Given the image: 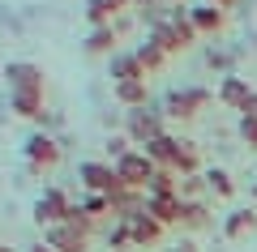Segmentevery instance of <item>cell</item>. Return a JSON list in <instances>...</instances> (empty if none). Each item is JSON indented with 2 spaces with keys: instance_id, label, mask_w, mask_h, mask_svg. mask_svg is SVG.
I'll return each instance as SVG.
<instances>
[{
  "instance_id": "obj_1",
  "label": "cell",
  "mask_w": 257,
  "mask_h": 252,
  "mask_svg": "<svg viewBox=\"0 0 257 252\" xmlns=\"http://www.w3.org/2000/svg\"><path fill=\"white\" fill-rule=\"evenodd\" d=\"M82 184H86V192H99V197H116L124 184H120V175H116V162H99V158H90V162H82Z\"/></svg>"
},
{
  "instance_id": "obj_2",
  "label": "cell",
  "mask_w": 257,
  "mask_h": 252,
  "mask_svg": "<svg viewBox=\"0 0 257 252\" xmlns=\"http://www.w3.org/2000/svg\"><path fill=\"white\" fill-rule=\"evenodd\" d=\"M124 133H128L133 145H146L163 133V116L150 111V107H133V111H124Z\"/></svg>"
},
{
  "instance_id": "obj_3",
  "label": "cell",
  "mask_w": 257,
  "mask_h": 252,
  "mask_svg": "<svg viewBox=\"0 0 257 252\" xmlns=\"http://www.w3.org/2000/svg\"><path fill=\"white\" fill-rule=\"evenodd\" d=\"M116 175H120L124 188H142V192H146L150 175H155V162H150L142 150H128L124 158H116Z\"/></svg>"
},
{
  "instance_id": "obj_4",
  "label": "cell",
  "mask_w": 257,
  "mask_h": 252,
  "mask_svg": "<svg viewBox=\"0 0 257 252\" xmlns=\"http://www.w3.org/2000/svg\"><path fill=\"white\" fill-rule=\"evenodd\" d=\"M128 231V239H133V248H155L159 239H163V222H155V218L146 214V209H138V214H128L120 218Z\"/></svg>"
},
{
  "instance_id": "obj_5",
  "label": "cell",
  "mask_w": 257,
  "mask_h": 252,
  "mask_svg": "<svg viewBox=\"0 0 257 252\" xmlns=\"http://www.w3.org/2000/svg\"><path fill=\"white\" fill-rule=\"evenodd\" d=\"M26 158H30L35 171H52L56 162H60V141L47 137V133H35V137L26 141Z\"/></svg>"
},
{
  "instance_id": "obj_6",
  "label": "cell",
  "mask_w": 257,
  "mask_h": 252,
  "mask_svg": "<svg viewBox=\"0 0 257 252\" xmlns=\"http://www.w3.org/2000/svg\"><path fill=\"white\" fill-rule=\"evenodd\" d=\"M210 103V90H172L167 94V116L172 120H193Z\"/></svg>"
},
{
  "instance_id": "obj_7",
  "label": "cell",
  "mask_w": 257,
  "mask_h": 252,
  "mask_svg": "<svg viewBox=\"0 0 257 252\" xmlns=\"http://www.w3.org/2000/svg\"><path fill=\"white\" fill-rule=\"evenodd\" d=\"M64 214H69V197H64L60 188H47L43 197H39V205H35V222L39 226H60Z\"/></svg>"
},
{
  "instance_id": "obj_8",
  "label": "cell",
  "mask_w": 257,
  "mask_h": 252,
  "mask_svg": "<svg viewBox=\"0 0 257 252\" xmlns=\"http://www.w3.org/2000/svg\"><path fill=\"white\" fill-rule=\"evenodd\" d=\"M5 77H9V90H43V69L30 60H9V69H5Z\"/></svg>"
},
{
  "instance_id": "obj_9",
  "label": "cell",
  "mask_w": 257,
  "mask_h": 252,
  "mask_svg": "<svg viewBox=\"0 0 257 252\" xmlns=\"http://www.w3.org/2000/svg\"><path fill=\"white\" fill-rule=\"evenodd\" d=\"M172 171H176V175H202V150H197V141H189V137H176Z\"/></svg>"
},
{
  "instance_id": "obj_10",
  "label": "cell",
  "mask_w": 257,
  "mask_h": 252,
  "mask_svg": "<svg viewBox=\"0 0 257 252\" xmlns=\"http://www.w3.org/2000/svg\"><path fill=\"white\" fill-rule=\"evenodd\" d=\"M47 248H56V252H90V235H82V231H73V226H47Z\"/></svg>"
},
{
  "instance_id": "obj_11",
  "label": "cell",
  "mask_w": 257,
  "mask_h": 252,
  "mask_svg": "<svg viewBox=\"0 0 257 252\" xmlns=\"http://www.w3.org/2000/svg\"><path fill=\"white\" fill-rule=\"evenodd\" d=\"M253 99V86H248V77H240V73H227V77L219 81V103L223 107H236L244 111V103Z\"/></svg>"
},
{
  "instance_id": "obj_12",
  "label": "cell",
  "mask_w": 257,
  "mask_h": 252,
  "mask_svg": "<svg viewBox=\"0 0 257 252\" xmlns=\"http://www.w3.org/2000/svg\"><path fill=\"white\" fill-rule=\"evenodd\" d=\"M180 205L184 201L176 197V192H167V197H150L146 192V214L155 218V222H163V226H180Z\"/></svg>"
},
{
  "instance_id": "obj_13",
  "label": "cell",
  "mask_w": 257,
  "mask_h": 252,
  "mask_svg": "<svg viewBox=\"0 0 257 252\" xmlns=\"http://www.w3.org/2000/svg\"><path fill=\"white\" fill-rule=\"evenodd\" d=\"M13 111L26 120H39V124H47V107H43V90H18L13 94Z\"/></svg>"
},
{
  "instance_id": "obj_14",
  "label": "cell",
  "mask_w": 257,
  "mask_h": 252,
  "mask_svg": "<svg viewBox=\"0 0 257 252\" xmlns=\"http://www.w3.org/2000/svg\"><path fill=\"white\" fill-rule=\"evenodd\" d=\"M146 39H150V43H159L167 56H172V52H184L180 35H176V26H172L167 18H150V35H146Z\"/></svg>"
},
{
  "instance_id": "obj_15",
  "label": "cell",
  "mask_w": 257,
  "mask_h": 252,
  "mask_svg": "<svg viewBox=\"0 0 257 252\" xmlns=\"http://www.w3.org/2000/svg\"><path fill=\"white\" fill-rule=\"evenodd\" d=\"M193 26H197V35H219L223 22H227V13L219 9V5H202V9H189Z\"/></svg>"
},
{
  "instance_id": "obj_16",
  "label": "cell",
  "mask_w": 257,
  "mask_h": 252,
  "mask_svg": "<svg viewBox=\"0 0 257 252\" xmlns=\"http://www.w3.org/2000/svg\"><path fill=\"white\" fill-rule=\"evenodd\" d=\"M111 81H116V86H120V81H146V69H142V64H138V56H133V52H124V56H111Z\"/></svg>"
},
{
  "instance_id": "obj_17",
  "label": "cell",
  "mask_w": 257,
  "mask_h": 252,
  "mask_svg": "<svg viewBox=\"0 0 257 252\" xmlns=\"http://www.w3.org/2000/svg\"><path fill=\"white\" fill-rule=\"evenodd\" d=\"M138 209H146V192H142V188H120L116 197H111V214H116V222L128 218V214H138Z\"/></svg>"
},
{
  "instance_id": "obj_18",
  "label": "cell",
  "mask_w": 257,
  "mask_h": 252,
  "mask_svg": "<svg viewBox=\"0 0 257 252\" xmlns=\"http://www.w3.org/2000/svg\"><path fill=\"white\" fill-rule=\"evenodd\" d=\"M146 99H150V86H146V81H120V86H116V103H120V107H128V111H133V107H146Z\"/></svg>"
},
{
  "instance_id": "obj_19",
  "label": "cell",
  "mask_w": 257,
  "mask_h": 252,
  "mask_svg": "<svg viewBox=\"0 0 257 252\" xmlns=\"http://www.w3.org/2000/svg\"><path fill=\"white\" fill-rule=\"evenodd\" d=\"M257 231V214L253 209H236V214H227V222H223V235L227 239H244V235Z\"/></svg>"
},
{
  "instance_id": "obj_20",
  "label": "cell",
  "mask_w": 257,
  "mask_h": 252,
  "mask_svg": "<svg viewBox=\"0 0 257 252\" xmlns=\"http://www.w3.org/2000/svg\"><path fill=\"white\" fill-rule=\"evenodd\" d=\"M214 218H210V209H206V201H184L180 205V226H189V231H206Z\"/></svg>"
},
{
  "instance_id": "obj_21",
  "label": "cell",
  "mask_w": 257,
  "mask_h": 252,
  "mask_svg": "<svg viewBox=\"0 0 257 252\" xmlns=\"http://www.w3.org/2000/svg\"><path fill=\"white\" fill-rule=\"evenodd\" d=\"M172 150H176V137H167V133H159L155 141L142 145V154H146L155 167H172Z\"/></svg>"
},
{
  "instance_id": "obj_22",
  "label": "cell",
  "mask_w": 257,
  "mask_h": 252,
  "mask_svg": "<svg viewBox=\"0 0 257 252\" xmlns=\"http://www.w3.org/2000/svg\"><path fill=\"white\" fill-rule=\"evenodd\" d=\"M86 52H90V56H116V26H99V30H90V39H86Z\"/></svg>"
},
{
  "instance_id": "obj_23",
  "label": "cell",
  "mask_w": 257,
  "mask_h": 252,
  "mask_svg": "<svg viewBox=\"0 0 257 252\" xmlns=\"http://www.w3.org/2000/svg\"><path fill=\"white\" fill-rule=\"evenodd\" d=\"M206 188H214V197H223V201L236 197V180H231V171H223V167H210V171H206Z\"/></svg>"
},
{
  "instance_id": "obj_24",
  "label": "cell",
  "mask_w": 257,
  "mask_h": 252,
  "mask_svg": "<svg viewBox=\"0 0 257 252\" xmlns=\"http://www.w3.org/2000/svg\"><path fill=\"white\" fill-rule=\"evenodd\" d=\"M176 184H180V175H176L172 167H155V175H150L146 192H150V197H167V192H176Z\"/></svg>"
},
{
  "instance_id": "obj_25",
  "label": "cell",
  "mask_w": 257,
  "mask_h": 252,
  "mask_svg": "<svg viewBox=\"0 0 257 252\" xmlns=\"http://www.w3.org/2000/svg\"><path fill=\"white\" fill-rule=\"evenodd\" d=\"M133 56H138V64H142L146 73H155V69H163V64H167V52H163L159 43H150V39H146V43H142Z\"/></svg>"
},
{
  "instance_id": "obj_26",
  "label": "cell",
  "mask_w": 257,
  "mask_h": 252,
  "mask_svg": "<svg viewBox=\"0 0 257 252\" xmlns=\"http://www.w3.org/2000/svg\"><path fill=\"white\" fill-rule=\"evenodd\" d=\"M94 222H99V218L86 205H69V214H64V226H73V231H82V235H94Z\"/></svg>"
},
{
  "instance_id": "obj_27",
  "label": "cell",
  "mask_w": 257,
  "mask_h": 252,
  "mask_svg": "<svg viewBox=\"0 0 257 252\" xmlns=\"http://www.w3.org/2000/svg\"><path fill=\"white\" fill-rule=\"evenodd\" d=\"M202 188H206V175H180L176 197H180V201H202Z\"/></svg>"
},
{
  "instance_id": "obj_28",
  "label": "cell",
  "mask_w": 257,
  "mask_h": 252,
  "mask_svg": "<svg viewBox=\"0 0 257 252\" xmlns=\"http://www.w3.org/2000/svg\"><path fill=\"white\" fill-rule=\"evenodd\" d=\"M86 18H90V26L99 30V26H111V22H116V9H111L107 0H90V9H86Z\"/></svg>"
},
{
  "instance_id": "obj_29",
  "label": "cell",
  "mask_w": 257,
  "mask_h": 252,
  "mask_svg": "<svg viewBox=\"0 0 257 252\" xmlns=\"http://www.w3.org/2000/svg\"><path fill=\"white\" fill-rule=\"evenodd\" d=\"M128 145H133V141H128V133H111V137H107V154H111V162H116V158H124V154H128Z\"/></svg>"
},
{
  "instance_id": "obj_30",
  "label": "cell",
  "mask_w": 257,
  "mask_h": 252,
  "mask_svg": "<svg viewBox=\"0 0 257 252\" xmlns=\"http://www.w3.org/2000/svg\"><path fill=\"white\" fill-rule=\"evenodd\" d=\"M240 137L248 150H257V116H240Z\"/></svg>"
},
{
  "instance_id": "obj_31",
  "label": "cell",
  "mask_w": 257,
  "mask_h": 252,
  "mask_svg": "<svg viewBox=\"0 0 257 252\" xmlns=\"http://www.w3.org/2000/svg\"><path fill=\"white\" fill-rule=\"evenodd\" d=\"M86 209H90L94 218H103V214H111V197H99V192H90V197H86Z\"/></svg>"
},
{
  "instance_id": "obj_32",
  "label": "cell",
  "mask_w": 257,
  "mask_h": 252,
  "mask_svg": "<svg viewBox=\"0 0 257 252\" xmlns=\"http://www.w3.org/2000/svg\"><path fill=\"white\" fill-rule=\"evenodd\" d=\"M107 243H111V248H116V252H124L128 243H133V239H128V231H124V222H116V226H111V235H107Z\"/></svg>"
},
{
  "instance_id": "obj_33",
  "label": "cell",
  "mask_w": 257,
  "mask_h": 252,
  "mask_svg": "<svg viewBox=\"0 0 257 252\" xmlns=\"http://www.w3.org/2000/svg\"><path fill=\"white\" fill-rule=\"evenodd\" d=\"M244 116H257V90H253V99L244 103Z\"/></svg>"
},
{
  "instance_id": "obj_34",
  "label": "cell",
  "mask_w": 257,
  "mask_h": 252,
  "mask_svg": "<svg viewBox=\"0 0 257 252\" xmlns=\"http://www.w3.org/2000/svg\"><path fill=\"white\" fill-rule=\"evenodd\" d=\"M206 5H219V9H223V13H227V9H231V5H236V0H206Z\"/></svg>"
},
{
  "instance_id": "obj_35",
  "label": "cell",
  "mask_w": 257,
  "mask_h": 252,
  "mask_svg": "<svg viewBox=\"0 0 257 252\" xmlns=\"http://www.w3.org/2000/svg\"><path fill=\"white\" fill-rule=\"evenodd\" d=\"M176 252H197V243H189V239H184V243H176Z\"/></svg>"
},
{
  "instance_id": "obj_36",
  "label": "cell",
  "mask_w": 257,
  "mask_h": 252,
  "mask_svg": "<svg viewBox=\"0 0 257 252\" xmlns=\"http://www.w3.org/2000/svg\"><path fill=\"white\" fill-rule=\"evenodd\" d=\"M128 5H138V9H150V5H155V0H128Z\"/></svg>"
},
{
  "instance_id": "obj_37",
  "label": "cell",
  "mask_w": 257,
  "mask_h": 252,
  "mask_svg": "<svg viewBox=\"0 0 257 252\" xmlns=\"http://www.w3.org/2000/svg\"><path fill=\"white\" fill-rule=\"evenodd\" d=\"M30 252H56V248H47V243H35V248H30Z\"/></svg>"
}]
</instances>
